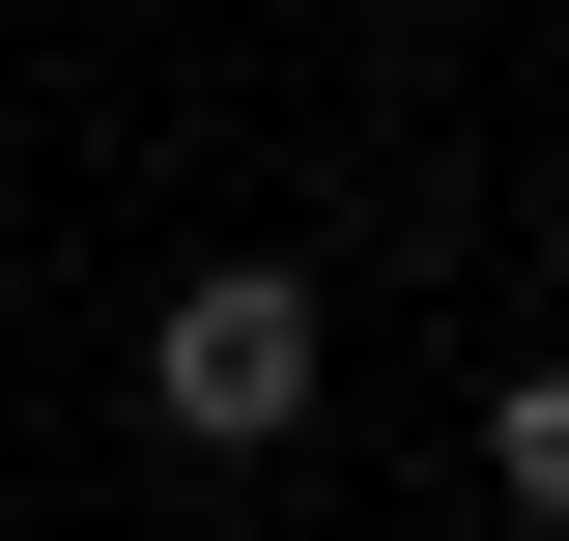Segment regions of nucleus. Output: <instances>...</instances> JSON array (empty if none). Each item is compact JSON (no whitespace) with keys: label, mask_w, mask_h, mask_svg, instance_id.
I'll return each instance as SVG.
<instances>
[{"label":"nucleus","mask_w":569,"mask_h":541,"mask_svg":"<svg viewBox=\"0 0 569 541\" xmlns=\"http://www.w3.org/2000/svg\"><path fill=\"white\" fill-rule=\"evenodd\" d=\"M485 484H512V513L569 541V371H512V427H485Z\"/></svg>","instance_id":"2"},{"label":"nucleus","mask_w":569,"mask_h":541,"mask_svg":"<svg viewBox=\"0 0 569 541\" xmlns=\"http://www.w3.org/2000/svg\"><path fill=\"white\" fill-rule=\"evenodd\" d=\"M142 427H171V456H284V427H313V285H284V257H200L171 342H142Z\"/></svg>","instance_id":"1"}]
</instances>
